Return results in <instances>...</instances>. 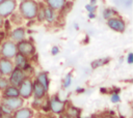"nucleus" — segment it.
Instances as JSON below:
<instances>
[{"label": "nucleus", "instance_id": "nucleus-1", "mask_svg": "<svg viewBox=\"0 0 133 118\" xmlns=\"http://www.w3.org/2000/svg\"><path fill=\"white\" fill-rule=\"evenodd\" d=\"M37 9V4L33 0H24L20 4V12L22 17L28 20H31L36 17Z\"/></svg>", "mask_w": 133, "mask_h": 118}, {"label": "nucleus", "instance_id": "nucleus-2", "mask_svg": "<svg viewBox=\"0 0 133 118\" xmlns=\"http://www.w3.org/2000/svg\"><path fill=\"white\" fill-rule=\"evenodd\" d=\"M19 87V96L22 98H29L32 95V81L30 79L25 78Z\"/></svg>", "mask_w": 133, "mask_h": 118}, {"label": "nucleus", "instance_id": "nucleus-3", "mask_svg": "<svg viewBox=\"0 0 133 118\" xmlns=\"http://www.w3.org/2000/svg\"><path fill=\"white\" fill-rule=\"evenodd\" d=\"M17 51L18 53H21L22 55L28 57L34 54L35 49L32 42L28 41V40H21L19 41V43L17 45Z\"/></svg>", "mask_w": 133, "mask_h": 118}, {"label": "nucleus", "instance_id": "nucleus-4", "mask_svg": "<svg viewBox=\"0 0 133 118\" xmlns=\"http://www.w3.org/2000/svg\"><path fill=\"white\" fill-rule=\"evenodd\" d=\"M10 77H9V84L11 86H15V87H18L22 82L23 80L25 79V72L23 69L19 68V67H16L12 69V71L9 73Z\"/></svg>", "mask_w": 133, "mask_h": 118}, {"label": "nucleus", "instance_id": "nucleus-5", "mask_svg": "<svg viewBox=\"0 0 133 118\" xmlns=\"http://www.w3.org/2000/svg\"><path fill=\"white\" fill-rule=\"evenodd\" d=\"M16 8V1L15 0H3L0 2V17L5 18L10 16Z\"/></svg>", "mask_w": 133, "mask_h": 118}, {"label": "nucleus", "instance_id": "nucleus-6", "mask_svg": "<svg viewBox=\"0 0 133 118\" xmlns=\"http://www.w3.org/2000/svg\"><path fill=\"white\" fill-rule=\"evenodd\" d=\"M17 53H18V51H17V45L14 41H5L2 45L1 54H2V56L4 58L10 59V58L15 57Z\"/></svg>", "mask_w": 133, "mask_h": 118}, {"label": "nucleus", "instance_id": "nucleus-7", "mask_svg": "<svg viewBox=\"0 0 133 118\" xmlns=\"http://www.w3.org/2000/svg\"><path fill=\"white\" fill-rule=\"evenodd\" d=\"M49 109L55 114H60L65 109V101L61 100L58 96H53L49 100Z\"/></svg>", "mask_w": 133, "mask_h": 118}, {"label": "nucleus", "instance_id": "nucleus-8", "mask_svg": "<svg viewBox=\"0 0 133 118\" xmlns=\"http://www.w3.org/2000/svg\"><path fill=\"white\" fill-rule=\"evenodd\" d=\"M107 25L114 31H117V32H124L125 29H126V24L125 22L121 19V18H117V17H112L110 19L107 20Z\"/></svg>", "mask_w": 133, "mask_h": 118}, {"label": "nucleus", "instance_id": "nucleus-9", "mask_svg": "<svg viewBox=\"0 0 133 118\" xmlns=\"http://www.w3.org/2000/svg\"><path fill=\"white\" fill-rule=\"evenodd\" d=\"M2 104L5 105L6 107H8L11 111H16L23 106V98L19 97V96H17V97H4Z\"/></svg>", "mask_w": 133, "mask_h": 118}, {"label": "nucleus", "instance_id": "nucleus-10", "mask_svg": "<svg viewBox=\"0 0 133 118\" xmlns=\"http://www.w3.org/2000/svg\"><path fill=\"white\" fill-rule=\"evenodd\" d=\"M14 68H15L14 64L9 59L4 58V57L0 59V73L7 76L12 71Z\"/></svg>", "mask_w": 133, "mask_h": 118}, {"label": "nucleus", "instance_id": "nucleus-11", "mask_svg": "<svg viewBox=\"0 0 133 118\" xmlns=\"http://www.w3.org/2000/svg\"><path fill=\"white\" fill-rule=\"evenodd\" d=\"M32 92H33V95L35 98H43L47 91L44 89V87L38 82L34 81L32 83Z\"/></svg>", "mask_w": 133, "mask_h": 118}, {"label": "nucleus", "instance_id": "nucleus-12", "mask_svg": "<svg viewBox=\"0 0 133 118\" xmlns=\"http://www.w3.org/2000/svg\"><path fill=\"white\" fill-rule=\"evenodd\" d=\"M32 115L33 113L29 108H20L16 110L12 118H31Z\"/></svg>", "mask_w": 133, "mask_h": 118}, {"label": "nucleus", "instance_id": "nucleus-13", "mask_svg": "<svg viewBox=\"0 0 133 118\" xmlns=\"http://www.w3.org/2000/svg\"><path fill=\"white\" fill-rule=\"evenodd\" d=\"M15 63L17 65V67L21 68V69H24L28 63H27V57L22 55L21 53H17L16 56H15Z\"/></svg>", "mask_w": 133, "mask_h": 118}, {"label": "nucleus", "instance_id": "nucleus-14", "mask_svg": "<svg viewBox=\"0 0 133 118\" xmlns=\"http://www.w3.org/2000/svg\"><path fill=\"white\" fill-rule=\"evenodd\" d=\"M48 6L53 10H60L64 7L66 0H47Z\"/></svg>", "mask_w": 133, "mask_h": 118}, {"label": "nucleus", "instance_id": "nucleus-15", "mask_svg": "<svg viewBox=\"0 0 133 118\" xmlns=\"http://www.w3.org/2000/svg\"><path fill=\"white\" fill-rule=\"evenodd\" d=\"M35 81L38 82V83L44 87V89H45L46 91H48V89H49V79H48L47 72H44V71H43V72H39Z\"/></svg>", "mask_w": 133, "mask_h": 118}, {"label": "nucleus", "instance_id": "nucleus-16", "mask_svg": "<svg viewBox=\"0 0 133 118\" xmlns=\"http://www.w3.org/2000/svg\"><path fill=\"white\" fill-rule=\"evenodd\" d=\"M11 38L15 41H21L25 38V29L24 28H16L11 32Z\"/></svg>", "mask_w": 133, "mask_h": 118}, {"label": "nucleus", "instance_id": "nucleus-17", "mask_svg": "<svg viewBox=\"0 0 133 118\" xmlns=\"http://www.w3.org/2000/svg\"><path fill=\"white\" fill-rule=\"evenodd\" d=\"M19 96V89L15 86H7L4 89V97H17Z\"/></svg>", "mask_w": 133, "mask_h": 118}, {"label": "nucleus", "instance_id": "nucleus-18", "mask_svg": "<svg viewBox=\"0 0 133 118\" xmlns=\"http://www.w3.org/2000/svg\"><path fill=\"white\" fill-rule=\"evenodd\" d=\"M44 13H45V20L49 23H52L55 20V12L52 8H50L49 6L44 8Z\"/></svg>", "mask_w": 133, "mask_h": 118}, {"label": "nucleus", "instance_id": "nucleus-19", "mask_svg": "<svg viewBox=\"0 0 133 118\" xmlns=\"http://www.w3.org/2000/svg\"><path fill=\"white\" fill-rule=\"evenodd\" d=\"M108 61H109V59H108V58H104V59H97V60H95V61L91 63V67H92V68H97V67H99V66H102V65L106 64Z\"/></svg>", "mask_w": 133, "mask_h": 118}, {"label": "nucleus", "instance_id": "nucleus-20", "mask_svg": "<svg viewBox=\"0 0 133 118\" xmlns=\"http://www.w3.org/2000/svg\"><path fill=\"white\" fill-rule=\"evenodd\" d=\"M114 14H115V11H114L113 9H111V8H106V9L103 11V17H104V19H106V20L112 18Z\"/></svg>", "mask_w": 133, "mask_h": 118}, {"label": "nucleus", "instance_id": "nucleus-21", "mask_svg": "<svg viewBox=\"0 0 133 118\" xmlns=\"http://www.w3.org/2000/svg\"><path fill=\"white\" fill-rule=\"evenodd\" d=\"M7 86H9L8 80L4 77H0V90H4Z\"/></svg>", "mask_w": 133, "mask_h": 118}, {"label": "nucleus", "instance_id": "nucleus-22", "mask_svg": "<svg viewBox=\"0 0 133 118\" xmlns=\"http://www.w3.org/2000/svg\"><path fill=\"white\" fill-rule=\"evenodd\" d=\"M72 83V75L71 73H68L64 78V81H63V87L64 88H68Z\"/></svg>", "mask_w": 133, "mask_h": 118}, {"label": "nucleus", "instance_id": "nucleus-23", "mask_svg": "<svg viewBox=\"0 0 133 118\" xmlns=\"http://www.w3.org/2000/svg\"><path fill=\"white\" fill-rule=\"evenodd\" d=\"M0 108H1L2 114H4V115H10V114H11V112H12L8 107H6V106H5V105H3V104L1 105V107H0Z\"/></svg>", "mask_w": 133, "mask_h": 118}, {"label": "nucleus", "instance_id": "nucleus-24", "mask_svg": "<svg viewBox=\"0 0 133 118\" xmlns=\"http://www.w3.org/2000/svg\"><path fill=\"white\" fill-rule=\"evenodd\" d=\"M36 17H37L38 21H43V20H45L44 8H42V9H37V13H36Z\"/></svg>", "mask_w": 133, "mask_h": 118}, {"label": "nucleus", "instance_id": "nucleus-25", "mask_svg": "<svg viewBox=\"0 0 133 118\" xmlns=\"http://www.w3.org/2000/svg\"><path fill=\"white\" fill-rule=\"evenodd\" d=\"M111 101L112 102H118L119 101V95L117 93H113L111 95Z\"/></svg>", "mask_w": 133, "mask_h": 118}, {"label": "nucleus", "instance_id": "nucleus-26", "mask_svg": "<svg viewBox=\"0 0 133 118\" xmlns=\"http://www.w3.org/2000/svg\"><path fill=\"white\" fill-rule=\"evenodd\" d=\"M85 8L88 10V12H94L95 9H96V6L92 5V4H87V5L85 6Z\"/></svg>", "mask_w": 133, "mask_h": 118}, {"label": "nucleus", "instance_id": "nucleus-27", "mask_svg": "<svg viewBox=\"0 0 133 118\" xmlns=\"http://www.w3.org/2000/svg\"><path fill=\"white\" fill-rule=\"evenodd\" d=\"M51 52H52V55H56V54H58V52H59V49H58V47H53Z\"/></svg>", "mask_w": 133, "mask_h": 118}, {"label": "nucleus", "instance_id": "nucleus-28", "mask_svg": "<svg viewBox=\"0 0 133 118\" xmlns=\"http://www.w3.org/2000/svg\"><path fill=\"white\" fill-rule=\"evenodd\" d=\"M128 63H129V64L133 63V54H132V53H130V54L128 55Z\"/></svg>", "mask_w": 133, "mask_h": 118}, {"label": "nucleus", "instance_id": "nucleus-29", "mask_svg": "<svg viewBox=\"0 0 133 118\" xmlns=\"http://www.w3.org/2000/svg\"><path fill=\"white\" fill-rule=\"evenodd\" d=\"M0 118H12L10 115H2Z\"/></svg>", "mask_w": 133, "mask_h": 118}, {"label": "nucleus", "instance_id": "nucleus-30", "mask_svg": "<svg viewBox=\"0 0 133 118\" xmlns=\"http://www.w3.org/2000/svg\"><path fill=\"white\" fill-rule=\"evenodd\" d=\"M3 23H4V22H3V19H2L1 17H0V28H1L2 26H3Z\"/></svg>", "mask_w": 133, "mask_h": 118}, {"label": "nucleus", "instance_id": "nucleus-31", "mask_svg": "<svg viewBox=\"0 0 133 118\" xmlns=\"http://www.w3.org/2000/svg\"><path fill=\"white\" fill-rule=\"evenodd\" d=\"M88 17H89L90 19H92V18H95V14H94V12H89V14H88Z\"/></svg>", "mask_w": 133, "mask_h": 118}, {"label": "nucleus", "instance_id": "nucleus-32", "mask_svg": "<svg viewBox=\"0 0 133 118\" xmlns=\"http://www.w3.org/2000/svg\"><path fill=\"white\" fill-rule=\"evenodd\" d=\"M95 3H96V0H90V4L95 5Z\"/></svg>", "mask_w": 133, "mask_h": 118}, {"label": "nucleus", "instance_id": "nucleus-33", "mask_svg": "<svg viewBox=\"0 0 133 118\" xmlns=\"http://www.w3.org/2000/svg\"><path fill=\"white\" fill-rule=\"evenodd\" d=\"M2 115H3V114H2V111H1V108H0V117H1Z\"/></svg>", "mask_w": 133, "mask_h": 118}, {"label": "nucleus", "instance_id": "nucleus-34", "mask_svg": "<svg viewBox=\"0 0 133 118\" xmlns=\"http://www.w3.org/2000/svg\"><path fill=\"white\" fill-rule=\"evenodd\" d=\"M105 118H114V117H110V116H106Z\"/></svg>", "mask_w": 133, "mask_h": 118}, {"label": "nucleus", "instance_id": "nucleus-35", "mask_svg": "<svg viewBox=\"0 0 133 118\" xmlns=\"http://www.w3.org/2000/svg\"><path fill=\"white\" fill-rule=\"evenodd\" d=\"M86 118H95V117H86Z\"/></svg>", "mask_w": 133, "mask_h": 118}, {"label": "nucleus", "instance_id": "nucleus-36", "mask_svg": "<svg viewBox=\"0 0 133 118\" xmlns=\"http://www.w3.org/2000/svg\"><path fill=\"white\" fill-rule=\"evenodd\" d=\"M2 1H3V0H0V2H2Z\"/></svg>", "mask_w": 133, "mask_h": 118}, {"label": "nucleus", "instance_id": "nucleus-37", "mask_svg": "<svg viewBox=\"0 0 133 118\" xmlns=\"http://www.w3.org/2000/svg\"><path fill=\"white\" fill-rule=\"evenodd\" d=\"M23 1H24V0H23Z\"/></svg>", "mask_w": 133, "mask_h": 118}]
</instances>
